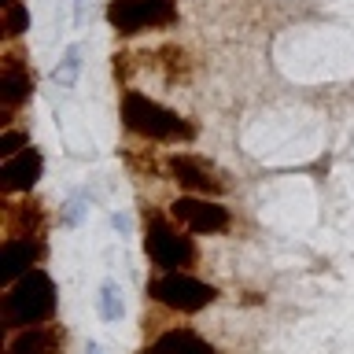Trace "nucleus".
<instances>
[{"label":"nucleus","mask_w":354,"mask_h":354,"mask_svg":"<svg viewBox=\"0 0 354 354\" xmlns=\"http://www.w3.org/2000/svg\"><path fill=\"white\" fill-rule=\"evenodd\" d=\"M170 174L177 185L192 188V192H203V196H221L229 188V181L221 177L218 166H210L207 159H199V155H174L170 162Z\"/></svg>","instance_id":"obj_6"},{"label":"nucleus","mask_w":354,"mask_h":354,"mask_svg":"<svg viewBox=\"0 0 354 354\" xmlns=\"http://www.w3.org/2000/svg\"><path fill=\"white\" fill-rule=\"evenodd\" d=\"M140 354H214V347L196 336L192 328H174V332H162L151 347H144Z\"/></svg>","instance_id":"obj_12"},{"label":"nucleus","mask_w":354,"mask_h":354,"mask_svg":"<svg viewBox=\"0 0 354 354\" xmlns=\"http://www.w3.org/2000/svg\"><path fill=\"white\" fill-rule=\"evenodd\" d=\"M122 122H126L129 133L137 137H148V140H192L196 137V126L185 122L177 111H166L162 104L140 96V93H126L122 100Z\"/></svg>","instance_id":"obj_2"},{"label":"nucleus","mask_w":354,"mask_h":354,"mask_svg":"<svg viewBox=\"0 0 354 354\" xmlns=\"http://www.w3.org/2000/svg\"><path fill=\"white\" fill-rule=\"evenodd\" d=\"M144 248L155 266H162L166 273H181L185 266L196 262V243L185 236L177 225H170L166 218H151L148 232H144Z\"/></svg>","instance_id":"obj_3"},{"label":"nucleus","mask_w":354,"mask_h":354,"mask_svg":"<svg viewBox=\"0 0 354 354\" xmlns=\"http://www.w3.org/2000/svg\"><path fill=\"white\" fill-rule=\"evenodd\" d=\"M33 93V77L30 71L22 66L19 55H4V66H0V104H4V126L11 122V111L22 107Z\"/></svg>","instance_id":"obj_8"},{"label":"nucleus","mask_w":354,"mask_h":354,"mask_svg":"<svg viewBox=\"0 0 354 354\" xmlns=\"http://www.w3.org/2000/svg\"><path fill=\"white\" fill-rule=\"evenodd\" d=\"M44 170V159L37 148H26L19 155H11V159L0 166V188L4 192H30L33 185H37V177Z\"/></svg>","instance_id":"obj_9"},{"label":"nucleus","mask_w":354,"mask_h":354,"mask_svg":"<svg viewBox=\"0 0 354 354\" xmlns=\"http://www.w3.org/2000/svg\"><path fill=\"white\" fill-rule=\"evenodd\" d=\"M30 30V11L22 8V0H4V37H19Z\"/></svg>","instance_id":"obj_13"},{"label":"nucleus","mask_w":354,"mask_h":354,"mask_svg":"<svg viewBox=\"0 0 354 354\" xmlns=\"http://www.w3.org/2000/svg\"><path fill=\"white\" fill-rule=\"evenodd\" d=\"M52 314H55V284L44 270H30L4 292L0 317H4L8 328L44 325V321H52Z\"/></svg>","instance_id":"obj_1"},{"label":"nucleus","mask_w":354,"mask_h":354,"mask_svg":"<svg viewBox=\"0 0 354 354\" xmlns=\"http://www.w3.org/2000/svg\"><path fill=\"white\" fill-rule=\"evenodd\" d=\"M100 317L104 321H118L122 317V292H118L115 281L100 284Z\"/></svg>","instance_id":"obj_14"},{"label":"nucleus","mask_w":354,"mask_h":354,"mask_svg":"<svg viewBox=\"0 0 354 354\" xmlns=\"http://www.w3.org/2000/svg\"><path fill=\"white\" fill-rule=\"evenodd\" d=\"M177 19V8L170 0H111L107 22L118 33H140L151 26H170Z\"/></svg>","instance_id":"obj_5"},{"label":"nucleus","mask_w":354,"mask_h":354,"mask_svg":"<svg viewBox=\"0 0 354 354\" xmlns=\"http://www.w3.org/2000/svg\"><path fill=\"white\" fill-rule=\"evenodd\" d=\"M77 55H82V48H66V59H63V66L59 71H55V82L59 85H74V74H77V66H82V59H77Z\"/></svg>","instance_id":"obj_15"},{"label":"nucleus","mask_w":354,"mask_h":354,"mask_svg":"<svg viewBox=\"0 0 354 354\" xmlns=\"http://www.w3.org/2000/svg\"><path fill=\"white\" fill-rule=\"evenodd\" d=\"M19 151H26V137H22V133H15V129H8L4 137H0V155H4V159H11V155H19Z\"/></svg>","instance_id":"obj_16"},{"label":"nucleus","mask_w":354,"mask_h":354,"mask_svg":"<svg viewBox=\"0 0 354 354\" xmlns=\"http://www.w3.org/2000/svg\"><path fill=\"white\" fill-rule=\"evenodd\" d=\"M41 254H44V243L33 240V236L8 240V243H4V259H0V281L11 284L15 277H26Z\"/></svg>","instance_id":"obj_10"},{"label":"nucleus","mask_w":354,"mask_h":354,"mask_svg":"<svg viewBox=\"0 0 354 354\" xmlns=\"http://www.w3.org/2000/svg\"><path fill=\"white\" fill-rule=\"evenodd\" d=\"M148 295L159 299L162 306H174V310H185V314H196V310L210 306L218 299V288H210L203 281L188 273H166V277H155L148 284Z\"/></svg>","instance_id":"obj_4"},{"label":"nucleus","mask_w":354,"mask_h":354,"mask_svg":"<svg viewBox=\"0 0 354 354\" xmlns=\"http://www.w3.org/2000/svg\"><path fill=\"white\" fill-rule=\"evenodd\" d=\"M63 347V328L55 325H33L19 328L8 343V354H59Z\"/></svg>","instance_id":"obj_11"},{"label":"nucleus","mask_w":354,"mask_h":354,"mask_svg":"<svg viewBox=\"0 0 354 354\" xmlns=\"http://www.w3.org/2000/svg\"><path fill=\"white\" fill-rule=\"evenodd\" d=\"M170 214L192 232H225L229 229V210L214 203V199H192V196L174 199Z\"/></svg>","instance_id":"obj_7"}]
</instances>
